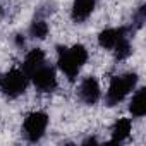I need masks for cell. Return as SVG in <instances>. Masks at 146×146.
<instances>
[{
	"instance_id": "7",
	"label": "cell",
	"mask_w": 146,
	"mask_h": 146,
	"mask_svg": "<svg viewBox=\"0 0 146 146\" xmlns=\"http://www.w3.org/2000/svg\"><path fill=\"white\" fill-rule=\"evenodd\" d=\"M98 5V0H72V7H70V19L76 24L84 23L86 19L91 17Z\"/></svg>"
},
{
	"instance_id": "16",
	"label": "cell",
	"mask_w": 146,
	"mask_h": 146,
	"mask_svg": "<svg viewBox=\"0 0 146 146\" xmlns=\"http://www.w3.org/2000/svg\"><path fill=\"white\" fill-rule=\"evenodd\" d=\"M0 81H2V74H0Z\"/></svg>"
},
{
	"instance_id": "2",
	"label": "cell",
	"mask_w": 146,
	"mask_h": 146,
	"mask_svg": "<svg viewBox=\"0 0 146 146\" xmlns=\"http://www.w3.org/2000/svg\"><path fill=\"white\" fill-rule=\"evenodd\" d=\"M137 86V74L136 72H125V74L113 76L108 83L105 93V103L108 107H115L124 102Z\"/></svg>"
},
{
	"instance_id": "9",
	"label": "cell",
	"mask_w": 146,
	"mask_h": 146,
	"mask_svg": "<svg viewBox=\"0 0 146 146\" xmlns=\"http://www.w3.org/2000/svg\"><path fill=\"white\" fill-rule=\"evenodd\" d=\"M46 62V55L41 48H31L26 55H24V60H23V70L29 76L33 70H36L40 65H43Z\"/></svg>"
},
{
	"instance_id": "15",
	"label": "cell",
	"mask_w": 146,
	"mask_h": 146,
	"mask_svg": "<svg viewBox=\"0 0 146 146\" xmlns=\"http://www.w3.org/2000/svg\"><path fill=\"white\" fill-rule=\"evenodd\" d=\"M2 12H4V9H2V5H0V16H2Z\"/></svg>"
},
{
	"instance_id": "6",
	"label": "cell",
	"mask_w": 146,
	"mask_h": 146,
	"mask_svg": "<svg viewBox=\"0 0 146 146\" xmlns=\"http://www.w3.org/2000/svg\"><path fill=\"white\" fill-rule=\"evenodd\" d=\"M79 98L83 103L93 107L102 100V88L95 76H88L79 83Z\"/></svg>"
},
{
	"instance_id": "10",
	"label": "cell",
	"mask_w": 146,
	"mask_h": 146,
	"mask_svg": "<svg viewBox=\"0 0 146 146\" xmlns=\"http://www.w3.org/2000/svg\"><path fill=\"white\" fill-rule=\"evenodd\" d=\"M131 131H132V120L127 119V117H120L115 120V124L112 125V136H110V141L112 143H124L129 136H131Z\"/></svg>"
},
{
	"instance_id": "3",
	"label": "cell",
	"mask_w": 146,
	"mask_h": 146,
	"mask_svg": "<svg viewBox=\"0 0 146 146\" xmlns=\"http://www.w3.org/2000/svg\"><path fill=\"white\" fill-rule=\"evenodd\" d=\"M29 86V76L23 70V67H12L9 72L2 76L0 90L7 98H19L26 93Z\"/></svg>"
},
{
	"instance_id": "5",
	"label": "cell",
	"mask_w": 146,
	"mask_h": 146,
	"mask_svg": "<svg viewBox=\"0 0 146 146\" xmlns=\"http://www.w3.org/2000/svg\"><path fill=\"white\" fill-rule=\"evenodd\" d=\"M29 83L40 93H53L57 90V86H58L55 67H52V65H48L45 62L43 65H40L36 70H33L29 74Z\"/></svg>"
},
{
	"instance_id": "8",
	"label": "cell",
	"mask_w": 146,
	"mask_h": 146,
	"mask_svg": "<svg viewBox=\"0 0 146 146\" xmlns=\"http://www.w3.org/2000/svg\"><path fill=\"white\" fill-rule=\"evenodd\" d=\"M125 35H127V29L125 28H107V29H103V31L98 33V38L96 40H98V45L103 50L112 52L117 46V43L120 41V38L125 36Z\"/></svg>"
},
{
	"instance_id": "14",
	"label": "cell",
	"mask_w": 146,
	"mask_h": 146,
	"mask_svg": "<svg viewBox=\"0 0 146 146\" xmlns=\"http://www.w3.org/2000/svg\"><path fill=\"white\" fill-rule=\"evenodd\" d=\"M16 45H17V46H24V38H23V35H16Z\"/></svg>"
},
{
	"instance_id": "4",
	"label": "cell",
	"mask_w": 146,
	"mask_h": 146,
	"mask_svg": "<svg viewBox=\"0 0 146 146\" xmlns=\"http://www.w3.org/2000/svg\"><path fill=\"white\" fill-rule=\"evenodd\" d=\"M48 122H50L48 113H45L41 110L28 113L24 117V120H23V134H24V137L29 143H38L45 136V132L48 129Z\"/></svg>"
},
{
	"instance_id": "1",
	"label": "cell",
	"mask_w": 146,
	"mask_h": 146,
	"mask_svg": "<svg viewBox=\"0 0 146 146\" xmlns=\"http://www.w3.org/2000/svg\"><path fill=\"white\" fill-rule=\"evenodd\" d=\"M88 48L81 43L72 46H57V67L69 81H76L81 69L88 62Z\"/></svg>"
},
{
	"instance_id": "13",
	"label": "cell",
	"mask_w": 146,
	"mask_h": 146,
	"mask_svg": "<svg viewBox=\"0 0 146 146\" xmlns=\"http://www.w3.org/2000/svg\"><path fill=\"white\" fill-rule=\"evenodd\" d=\"M112 52H113V55H115V60H125V58L132 53V45H131L129 35L122 36L120 41L117 43V46H115Z\"/></svg>"
},
{
	"instance_id": "12",
	"label": "cell",
	"mask_w": 146,
	"mask_h": 146,
	"mask_svg": "<svg viewBox=\"0 0 146 146\" xmlns=\"http://www.w3.org/2000/svg\"><path fill=\"white\" fill-rule=\"evenodd\" d=\"M29 36L35 38V40H45L50 33V26L45 19H35L29 26Z\"/></svg>"
},
{
	"instance_id": "11",
	"label": "cell",
	"mask_w": 146,
	"mask_h": 146,
	"mask_svg": "<svg viewBox=\"0 0 146 146\" xmlns=\"http://www.w3.org/2000/svg\"><path fill=\"white\" fill-rule=\"evenodd\" d=\"M129 112L132 117L141 119L146 115V88H137L129 102Z\"/></svg>"
}]
</instances>
